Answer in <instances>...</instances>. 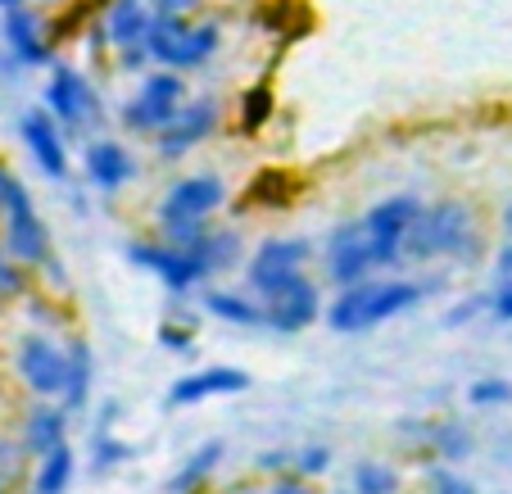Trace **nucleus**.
Returning a JSON list of instances; mask_svg holds the SVG:
<instances>
[{"label": "nucleus", "instance_id": "nucleus-1", "mask_svg": "<svg viewBox=\"0 0 512 494\" xmlns=\"http://www.w3.org/2000/svg\"><path fill=\"white\" fill-rule=\"evenodd\" d=\"M417 300H422V286L408 277H395V281L368 277V281H354V286H336V295L327 304V327L340 331V336H363V331L413 309Z\"/></svg>", "mask_w": 512, "mask_h": 494}, {"label": "nucleus", "instance_id": "nucleus-2", "mask_svg": "<svg viewBox=\"0 0 512 494\" xmlns=\"http://www.w3.org/2000/svg\"><path fill=\"white\" fill-rule=\"evenodd\" d=\"M481 254V232L476 214L463 200H435L422 204L413 232L404 241V263H435V259H476Z\"/></svg>", "mask_w": 512, "mask_h": 494}, {"label": "nucleus", "instance_id": "nucleus-3", "mask_svg": "<svg viewBox=\"0 0 512 494\" xmlns=\"http://www.w3.org/2000/svg\"><path fill=\"white\" fill-rule=\"evenodd\" d=\"M145 46H150V59H155L159 68L195 73V68H204L223 50V23L218 19L195 23L191 14H186V19H155Z\"/></svg>", "mask_w": 512, "mask_h": 494}, {"label": "nucleus", "instance_id": "nucleus-4", "mask_svg": "<svg viewBox=\"0 0 512 494\" xmlns=\"http://www.w3.org/2000/svg\"><path fill=\"white\" fill-rule=\"evenodd\" d=\"M186 100H191L186 73L155 64L150 73H141V87H136L132 100L118 109V123H123L127 132H136V136H155V132H164V127L173 123L177 109H182Z\"/></svg>", "mask_w": 512, "mask_h": 494}, {"label": "nucleus", "instance_id": "nucleus-5", "mask_svg": "<svg viewBox=\"0 0 512 494\" xmlns=\"http://www.w3.org/2000/svg\"><path fill=\"white\" fill-rule=\"evenodd\" d=\"M46 109L59 118V127L73 136H87L91 127H100L105 105H100V91L91 87V78L73 64H50V82H46Z\"/></svg>", "mask_w": 512, "mask_h": 494}, {"label": "nucleus", "instance_id": "nucleus-6", "mask_svg": "<svg viewBox=\"0 0 512 494\" xmlns=\"http://www.w3.org/2000/svg\"><path fill=\"white\" fill-rule=\"evenodd\" d=\"M14 372L32 399H59L68 377V345H59L50 331H28L14 349Z\"/></svg>", "mask_w": 512, "mask_h": 494}, {"label": "nucleus", "instance_id": "nucleus-7", "mask_svg": "<svg viewBox=\"0 0 512 494\" xmlns=\"http://www.w3.org/2000/svg\"><path fill=\"white\" fill-rule=\"evenodd\" d=\"M218 127H223V100L191 96L177 109L173 123H168L164 132H155V159L159 164H177V159H186L191 150H200L204 141H213Z\"/></svg>", "mask_w": 512, "mask_h": 494}, {"label": "nucleus", "instance_id": "nucleus-8", "mask_svg": "<svg viewBox=\"0 0 512 494\" xmlns=\"http://www.w3.org/2000/svg\"><path fill=\"white\" fill-rule=\"evenodd\" d=\"M322 259H327V281L336 286H354V281L377 277V268H386L377 241L368 236V223L354 218V223H340L336 232L322 245Z\"/></svg>", "mask_w": 512, "mask_h": 494}, {"label": "nucleus", "instance_id": "nucleus-9", "mask_svg": "<svg viewBox=\"0 0 512 494\" xmlns=\"http://www.w3.org/2000/svg\"><path fill=\"white\" fill-rule=\"evenodd\" d=\"M304 268H309V241L304 236H272L250 254L245 281L259 300H268V295L286 291L295 277H304Z\"/></svg>", "mask_w": 512, "mask_h": 494}, {"label": "nucleus", "instance_id": "nucleus-10", "mask_svg": "<svg viewBox=\"0 0 512 494\" xmlns=\"http://www.w3.org/2000/svg\"><path fill=\"white\" fill-rule=\"evenodd\" d=\"M127 259H132L136 268L155 272V277L164 281L173 295L195 291V286L209 277V268L200 263V254H195V250H182V245H168L164 236H150V241H132V245H127Z\"/></svg>", "mask_w": 512, "mask_h": 494}, {"label": "nucleus", "instance_id": "nucleus-11", "mask_svg": "<svg viewBox=\"0 0 512 494\" xmlns=\"http://www.w3.org/2000/svg\"><path fill=\"white\" fill-rule=\"evenodd\" d=\"M227 204V182L213 173H191L182 182H173L159 200V227H173V223H209L218 209Z\"/></svg>", "mask_w": 512, "mask_h": 494}, {"label": "nucleus", "instance_id": "nucleus-12", "mask_svg": "<svg viewBox=\"0 0 512 494\" xmlns=\"http://www.w3.org/2000/svg\"><path fill=\"white\" fill-rule=\"evenodd\" d=\"M0 41L19 68H50L55 64V32L37 5H14L0 14Z\"/></svg>", "mask_w": 512, "mask_h": 494}, {"label": "nucleus", "instance_id": "nucleus-13", "mask_svg": "<svg viewBox=\"0 0 512 494\" xmlns=\"http://www.w3.org/2000/svg\"><path fill=\"white\" fill-rule=\"evenodd\" d=\"M422 204H426L422 195L399 191V195H390V200L372 204L368 214H363V223H368V236L377 241V250H381V259H386V268L404 263V241H408V232H413L417 214H422Z\"/></svg>", "mask_w": 512, "mask_h": 494}, {"label": "nucleus", "instance_id": "nucleus-14", "mask_svg": "<svg viewBox=\"0 0 512 494\" xmlns=\"http://www.w3.org/2000/svg\"><path fill=\"white\" fill-rule=\"evenodd\" d=\"M263 313H268V327L277 331V336H300V331H309L327 309H322L318 281L304 272V277L290 281L286 291L268 295V300H263Z\"/></svg>", "mask_w": 512, "mask_h": 494}, {"label": "nucleus", "instance_id": "nucleus-15", "mask_svg": "<svg viewBox=\"0 0 512 494\" xmlns=\"http://www.w3.org/2000/svg\"><path fill=\"white\" fill-rule=\"evenodd\" d=\"M19 136L23 146H28L32 164L50 177V182H64L68 177V141H64V127L50 109H28L19 118Z\"/></svg>", "mask_w": 512, "mask_h": 494}, {"label": "nucleus", "instance_id": "nucleus-16", "mask_svg": "<svg viewBox=\"0 0 512 494\" xmlns=\"http://www.w3.org/2000/svg\"><path fill=\"white\" fill-rule=\"evenodd\" d=\"M82 173H87V182L96 186L100 195H118L136 177V159L123 141L96 136V141H87V150H82Z\"/></svg>", "mask_w": 512, "mask_h": 494}, {"label": "nucleus", "instance_id": "nucleus-17", "mask_svg": "<svg viewBox=\"0 0 512 494\" xmlns=\"http://www.w3.org/2000/svg\"><path fill=\"white\" fill-rule=\"evenodd\" d=\"M250 390V372L245 368H200V372H186L168 386V408H191V404H204V399H223V395H241Z\"/></svg>", "mask_w": 512, "mask_h": 494}, {"label": "nucleus", "instance_id": "nucleus-18", "mask_svg": "<svg viewBox=\"0 0 512 494\" xmlns=\"http://www.w3.org/2000/svg\"><path fill=\"white\" fill-rule=\"evenodd\" d=\"M0 245H5V250H10L19 263H28L32 272H37L41 263L55 254V245H50V227H46V218L37 214V204L0 218Z\"/></svg>", "mask_w": 512, "mask_h": 494}, {"label": "nucleus", "instance_id": "nucleus-19", "mask_svg": "<svg viewBox=\"0 0 512 494\" xmlns=\"http://www.w3.org/2000/svg\"><path fill=\"white\" fill-rule=\"evenodd\" d=\"M100 32L114 50L123 46H141L150 37V23H155V10H150V0H105L96 14Z\"/></svg>", "mask_w": 512, "mask_h": 494}, {"label": "nucleus", "instance_id": "nucleus-20", "mask_svg": "<svg viewBox=\"0 0 512 494\" xmlns=\"http://www.w3.org/2000/svg\"><path fill=\"white\" fill-rule=\"evenodd\" d=\"M19 440H23V449L32 454V463H37L41 454H50L55 445H64L68 440V408L59 404V399H37V404L23 413Z\"/></svg>", "mask_w": 512, "mask_h": 494}, {"label": "nucleus", "instance_id": "nucleus-21", "mask_svg": "<svg viewBox=\"0 0 512 494\" xmlns=\"http://www.w3.org/2000/svg\"><path fill=\"white\" fill-rule=\"evenodd\" d=\"M91 381H96V354H91L87 336H73L68 340V377H64L59 404H64L68 413H82L91 399Z\"/></svg>", "mask_w": 512, "mask_h": 494}, {"label": "nucleus", "instance_id": "nucleus-22", "mask_svg": "<svg viewBox=\"0 0 512 494\" xmlns=\"http://www.w3.org/2000/svg\"><path fill=\"white\" fill-rule=\"evenodd\" d=\"M223 458H227L223 440H204V445L195 449V454L173 472V481H168V494H200V490H209V481H213V472L223 467Z\"/></svg>", "mask_w": 512, "mask_h": 494}, {"label": "nucleus", "instance_id": "nucleus-23", "mask_svg": "<svg viewBox=\"0 0 512 494\" xmlns=\"http://www.w3.org/2000/svg\"><path fill=\"white\" fill-rule=\"evenodd\" d=\"M191 250L200 254L209 277H223V272H232L236 263L245 259V236L236 232V227H204V236L191 245Z\"/></svg>", "mask_w": 512, "mask_h": 494}, {"label": "nucleus", "instance_id": "nucleus-24", "mask_svg": "<svg viewBox=\"0 0 512 494\" xmlns=\"http://www.w3.org/2000/svg\"><path fill=\"white\" fill-rule=\"evenodd\" d=\"M204 309L209 318L232 322V327H268V313H263L259 295H241V291H209L204 295Z\"/></svg>", "mask_w": 512, "mask_h": 494}, {"label": "nucleus", "instance_id": "nucleus-25", "mask_svg": "<svg viewBox=\"0 0 512 494\" xmlns=\"http://www.w3.org/2000/svg\"><path fill=\"white\" fill-rule=\"evenodd\" d=\"M73 476H78V454H73V445H55L50 454L37 458V467H32V490L37 494H68V485H73Z\"/></svg>", "mask_w": 512, "mask_h": 494}, {"label": "nucleus", "instance_id": "nucleus-26", "mask_svg": "<svg viewBox=\"0 0 512 494\" xmlns=\"http://www.w3.org/2000/svg\"><path fill=\"white\" fill-rule=\"evenodd\" d=\"M272 109H277V96H272L268 82H254V87H245L241 109H236V132H241V136L263 132V127L272 123Z\"/></svg>", "mask_w": 512, "mask_h": 494}, {"label": "nucleus", "instance_id": "nucleus-27", "mask_svg": "<svg viewBox=\"0 0 512 494\" xmlns=\"http://www.w3.org/2000/svg\"><path fill=\"white\" fill-rule=\"evenodd\" d=\"M28 463L32 454L23 449L19 436H0V494H23L28 490Z\"/></svg>", "mask_w": 512, "mask_h": 494}, {"label": "nucleus", "instance_id": "nucleus-28", "mask_svg": "<svg viewBox=\"0 0 512 494\" xmlns=\"http://www.w3.org/2000/svg\"><path fill=\"white\" fill-rule=\"evenodd\" d=\"M32 277L37 272L28 263H19L5 245H0V304H14V300H28L32 295Z\"/></svg>", "mask_w": 512, "mask_h": 494}, {"label": "nucleus", "instance_id": "nucleus-29", "mask_svg": "<svg viewBox=\"0 0 512 494\" xmlns=\"http://www.w3.org/2000/svg\"><path fill=\"white\" fill-rule=\"evenodd\" d=\"M399 472L390 463H358L354 467V494H395Z\"/></svg>", "mask_w": 512, "mask_h": 494}, {"label": "nucleus", "instance_id": "nucleus-30", "mask_svg": "<svg viewBox=\"0 0 512 494\" xmlns=\"http://www.w3.org/2000/svg\"><path fill=\"white\" fill-rule=\"evenodd\" d=\"M467 404L472 408H503L512 404V381L508 377H476L467 386Z\"/></svg>", "mask_w": 512, "mask_h": 494}, {"label": "nucleus", "instance_id": "nucleus-31", "mask_svg": "<svg viewBox=\"0 0 512 494\" xmlns=\"http://www.w3.org/2000/svg\"><path fill=\"white\" fill-rule=\"evenodd\" d=\"M19 209H32V195H28L23 177L14 173L10 164H0V218H5V214H19Z\"/></svg>", "mask_w": 512, "mask_h": 494}, {"label": "nucleus", "instance_id": "nucleus-32", "mask_svg": "<svg viewBox=\"0 0 512 494\" xmlns=\"http://www.w3.org/2000/svg\"><path fill=\"white\" fill-rule=\"evenodd\" d=\"M250 204H272V209H281V204H290V182L281 173H263L250 182Z\"/></svg>", "mask_w": 512, "mask_h": 494}, {"label": "nucleus", "instance_id": "nucleus-33", "mask_svg": "<svg viewBox=\"0 0 512 494\" xmlns=\"http://www.w3.org/2000/svg\"><path fill=\"white\" fill-rule=\"evenodd\" d=\"M127 458H132V445L100 431V436H96V458H91V463H96V472H114V467H123Z\"/></svg>", "mask_w": 512, "mask_h": 494}, {"label": "nucleus", "instance_id": "nucleus-34", "mask_svg": "<svg viewBox=\"0 0 512 494\" xmlns=\"http://www.w3.org/2000/svg\"><path fill=\"white\" fill-rule=\"evenodd\" d=\"M241 494H318V490L309 485V476H300V472H281V476H272V481L250 485V490H241Z\"/></svg>", "mask_w": 512, "mask_h": 494}, {"label": "nucleus", "instance_id": "nucleus-35", "mask_svg": "<svg viewBox=\"0 0 512 494\" xmlns=\"http://www.w3.org/2000/svg\"><path fill=\"white\" fill-rule=\"evenodd\" d=\"M331 467V449L327 445H304V449H295V472L300 476H322Z\"/></svg>", "mask_w": 512, "mask_h": 494}, {"label": "nucleus", "instance_id": "nucleus-36", "mask_svg": "<svg viewBox=\"0 0 512 494\" xmlns=\"http://www.w3.org/2000/svg\"><path fill=\"white\" fill-rule=\"evenodd\" d=\"M431 445L440 449L445 458H463L467 449H472V440H467L463 427H435V431H431Z\"/></svg>", "mask_w": 512, "mask_h": 494}, {"label": "nucleus", "instance_id": "nucleus-37", "mask_svg": "<svg viewBox=\"0 0 512 494\" xmlns=\"http://www.w3.org/2000/svg\"><path fill=\"white\" fill-rule=\"evenodd\" d=\"M159 345L168 349V354H186V349H191V340H195V331L186 327V322H159Z\"/></svg>", "mask_w": 512, "mask_h": 494}, {"label": "nucleus", "instance_id": "nucleus-38", "mask_svg": "<svg viewBox=\"0 0 512 494\" xmlns=\"http://www.w3.org/2000/svg\"><path fill=\"white\" fill-rule=\"evenodd\" d=\"M114 59H118V68H123V73H150V64H155V59H150V46H123V50H114Z\"/></svg>", "mask_w": 512, "mask_h": 494}, {"label": "nucleus", "instance_id": "nucleus-39", "mask_svg": "<svg viewBox=\"0 0 512 494\" xmlns=\"http://www.w3.org/2000/svg\"><path fill=\"white\" fill-rule=\"evenodd\" d=\"M254 472H268V476H281V472H295V449H272L254 463Z\"/></svg>", "mask_w": 512, "mask_h": 494}, {"label": "nucleus", "instance_id": "nucleus-40", "mask_svg": "<svg viewBox=\"0 0 512 494\" xmlns=\"http://www.w3.org/2000/svg\"><path fill=\"white\" fill-rule=\"evenodd\" d=\"M204 0H150V10H155V19H186V14H195Z\"/></svg>", "mask_w": 512, "mask_h": 494}, {"label": "nucleus", "instance_id": "nucleus-41", "mask_svg": "<svg viewBox=\"0 0 512 494\" xmlns=\"http://www.w3.org/2000/svg\"><path fill=\"white\" fill-rule=\"evenodd\" d=\"M431 494H476V490L463 481V476L445 472V467H435V472H431Z\"/></svg>", "mask_w": 512, "mask_h": 494}, {"label": "nucleus", "instance_id": "nucleus-42", "mask_svg": "<svg viewBox=\"0 0 512 494\" xmlns=\"http://www.w3.org/2000/svg\"><path fill=\"white\" fill-rule=\"evenodd\" d=\"M490 300H494V295H472V300H463L454 313H449V322H454V327H463V322L481 318V313H490Z\"/></svg>", "mask_w": 512, "mask_h": 494}, {"label": "nucleus", "instance_id": "nucleus-43", "mask_svg": "<svg viewBox=\"0 0 512 494\" xmlns=\"http://www.w3.org/2000/svg\"><path fill=\"white\" fill-rule=\"evenodd\" d=\"M37 277H41V281H46L50 291H59V295H64V291H68L64 263H59V259H55V254H50V259H46V263H41V268H37Z\"/></svg>", "mask_w": 512, "mask_h": 494}, {"label": "nucleus", "instance_id": "nucleus-44", "mask_svg": "<svg viewBox=\"0 0 512 494\" xmlns=\"http://www.w3.org/2000/svg\"><path fill=\"white\" fill-rule=\"evenodd\" d=\"M490 313H494V318H499V322H512V277L503 281L499 291H494V300H490Z\"/></svg>", "mask_w": 512, "mask_h": 494}, {"label": "nucleus", "instance_id": "nucleus-45", "mask_svg": "<svg viewBox=\"0 0 512 494\" xmlns=\"http://www.w3.org/2000/svg\"><path fill=\"white\" fill-rule=\"evenodd\" d=\"M494 272H499L503 281L512 277V241H503V245H499V254H494Z\"/></svg>", "mask_w": 512, "mask_h": 494}, {"label": "nucleus", "instance_id": "nucleus-46", "mask_svg": "<svg viewBox=\"0 0 512 494\" xmlns=\"http://www.w3.org/2000/svg\"><path fill=\"white\" fill-rule=\"evenodd\" d=\"M499 227H503V241H512V195H508V204H503V214H499Z\"/></svg>", "mask_w": 512, "mask_h": 494}, {"label": "nucleus", "instance_id": "nucleus-47", "mask_svg": "<svg viewBox=\"0 0 512 494\" xmlns=\"http://www.w3.org/2000/svg\"><path fill=\"white\" fill-rule=\"evenodd\" d=\"M14 5H28V0H0V14H5V10H14Z\"/></svg>", "mask_w": 512, "mask_h": 494}, {"label": "nucleus", "instance_id": "nucleus-48", "mask_svg": "<svg viewBox=\"0 0 512 494\" xmlns=\"http://www.w3.org/2000/svg\"><path fill=\"white\" fill-rule=\"evenodd\" d=\"M37 5H64V0H37Z\"/></svg>", "mask_w": 512, "mask_h": 494}, {"label": "nucleus", "instance_id": "nucleus-49", "mask_svg": "<svg viewBox=\"0 0 512 494\" xmlns=\"http://www.w3.org/2000/svg\"><path fill=\"white\" fill-rule=\"evenodd\" d=\"M349 494H354V490H349Z\"/></svg>", "mask_w": 512, "mask_h": 494}]
</instances>
